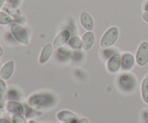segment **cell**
I'll return each mask as SVG.
<instances>
[{
    "label": "cell",
    "mask_w": 148,
    "mask_h": 123,
    "mask_svg": "<svg viewBox=\"0 0 148 123\" xmlns=\"http://www.w3.org/2000/svg\"><path fill=\"white\" fill-rule=\"evenodd\" d=\"M53 50V45H51V43H47L46 45H45L43 47V48H42L41 52L40 53V56H39L38 63L40 64H44V63H46L49 60L51 56Z\"/></svg>",
    "instance_id": "cell-11"
},
{
    "label": "cell",
    "mask_w": 148,
    "mask_h": 123,
    "mask_svg": "<svg viewBox=\"0 0 148 123\" xmlns=\"http://www.w3.org/2000/svg\"><path fill=\"white\" fill-rule=\"evenodd\" d=\"M79 22L85 30L91 31L94 27V22L92 17L87 12H82L79 16Z\"/></svg>",
    "instance_id": "cell-9"
},
{
    "label": "cell",
    "mask_w": 148,
    "mask_h": 123,
    "mask_svg": "<svg viewBox=\"0 0 148 123\" xmlns=\"http://www.w3.org/2000/svg\"><path fill=\"white\" fill-rule=\"evenodd\" d=\"M58 120L64 123H73L77 122V115L71 111L62 110L56 115Z\"/></svg>",
    "instance_id": "cell-10"
},
{
    "label": "cell",
    "mask_w": 148,
    "mask_h": 123,
    "mask_svg": "<svg viewBox=\"0 0 148 123\" xmlns=\"http://www.w3.org/2000/svg\"><path fill=\"white\" fill-rule=\"evenodd\" d=\"M143 19L145 22L148 23V11L145 12L143 14Z\"/></svg>",
    "instance_id": "cell-20"
},
{
    "label": "cell",
    "mask_w": 148,
    "mask_h": 123,
    "mask_svg": "<svg viewBox=\"0 0 148 123\" xmlns=\"http://www.w3.org/2000/svg\"><path fill=\"white\" fill-rule=\"evenodd\" d=\"M145 11H148V4H146L145 7Z\"/></svg>",
    "instance_id": "cell-22"
},
{
    "label": "cell",
    "mask_w": 148,
    "mask_h": 123,
    "mask_svg": "<svg viewBox=\"0 0 148 123\" xmlns=\"http://www.w3.org/2000/svg\"><path fill=\"white\" fill-rule=\"evenodd\" d=\"M135 58L130 53H125L121 56V69L125 71H131L134 68L135 63Z\"/></svg>",
    "instance_id": "cell-8"
},
{
    "label": "cell",
    "mask_w": 148,
    "mask_h": 123,
    "mask_svg": "<svg viewBox=\"0 0 148 123\" xmlns=\"http://www.w3.org/2000/svg\"><path fill=\"white\" fill-rule=\"evenodd\" d=\"M143 117L145 122L148 123V110H145L144 112H143Z\"/></svg>",
    "instance_id": "cell-19"
},
{
    "label": "cell",
    "mask_w": 148,
    "mask_h": 123,
    "mask_svg": "<svg viewBox=\"0 0 148 123\" xmlns=\"http://www.w3.org/2000/svg\"><path fill=\"white\" fill-rule=\"evenodd\" d=\"M13 68H14V63L13 61H10L7 63H6L5 66L3 68L1 71V76L4 79H7L11 76L12 73L13 72Z\"/></svg>",
    "instance_id": "cell-15"
},
{
    "label": "cell",
    "mask_w": 148,
    "mask_h": 123,
    "mask_svg": "<svg viewBox=\"0 0 148 123\" xmlns=\"http://www.w3.org/2000/svg\"><path fill=\"white\" fill-rule=\"evenodd\" d=\"M82 48L84 50H89L95 42V36L92 31H88L82 37Z\"/></svg>",
    "instance_id": "cell-12"
},
{
    "label": "cell",
    "mask_w": 148,
    "mask_h": 123,
    "mask_svg": "<svg viewBox=\"0 0 148 123\" xmlns=\"http://www.w3.org/2000/svg\"><path fill=\"white\" fill-rule=\"evenodd\" d=\"M69 38H70V33L69 32V30H64L61 31L53 40V50H58L59 48L64 46L69 41Z\"/></svg>",
    "instance_id": "cell-7"
},
{
    "label": "cell",
    "mask_w": 148,
    "mask_h": 123,
    "mask_svg": "<svg viewBox=\"0 0 148 123\" xmlns=\"http://www.w3.org/2000/svg\"><path fill=\"white\" fill-rule=\"evenodd\" d=\"M68 45L72 50H80L82 48V40L77 36H73L69 38Z\"/></svg>",
    "instance_id": "cell-14"
},
{
    "label": "cell",
    "mask_w": 148,
    "mask_h": 123,
    "mask_svg": "<svg viewBox=\"0 0 148 123\" xmlns=\"http://www.w3.org/2000/svg\"><path fill=\"white\" fill-rule=\"evenodd\" d=\"M27 103L36 109H46L53 106L56 102V98L50 93H35L27 99Z\"/></svg>",
    "instance_id": "cell-1"
},
{
    "label": "cell",
    "mask_w": 148,
    "mask_h": 123,
    "mask_svg": "<svg viewBox=\"0 0 148 123\" xmlns=\"http://www.w3.org/2000/svg\"><path fill=\"white\" fill-rule=\"evenodd\" d=\"M29 123H36V122H35L34 120H30V122H29Z\"/></svg>",
    "instance_id": "cell-24"
},
{
    "label": "cell",
    "mask_w": 148,
    "mask_h": 123,
    "mask_svg": "<svg viewBox=\"0 0 148 123\" xmlns=\"http://www.w3.org/2000/svg\"><path fill=\"white\" fill-rule=\"evenodd\" d=\"M119 88L125 93L134 92L137 86V79L134 75L130 73H122L117 79Z\"/></svg>",
    "instance_id": "cell-2"
},
{
    "label": "cell",
    "mask_w": 148,
    "mask_h": 123,
    "mask_svg": "<svg viewBox=\"0 0 148 123\" xmlns=\"http://www.w3.org/2000/svg\"><path fill=\"white\" fill-rule=\"evenodd\" d=\"M76 123H89L88 122V120L87 118H81L80 120H79L78 121H77Z\"/></svg>",
    "instance_id": "cell-21"
},
{
    "label": "cell",
    "mask_w": 148,
    "mask_h": 123,
    "mask_svg": "<svg viewBox=\"0 0 148 123\" xmlns=\"http://www.w3.org/2000/svg\"><path fill=\"white\" fill-rule=\"evenodd\" d=\"M141 96L143 102L148 105V76L143 79L141 84Z\"/></svg>",
    "instance_id": "cell-13"
},
{
    "label": "cell",
    "mask_w": 148,
    "mask_h": 123,
    "mask_svg": "<svg viewBox=\"0 0 148 123\" xmlns=\"http://www.w3.org/2000/svg\"><path fill=\"white\" fill-rule=\"evenodd\" d=\"M11 22V18L4 12H0V23L1 24H7Z\"/></svg>",
    "instance_id": "cell-17"
},
{
    "label": "cell",
    "mask_w": 148,
    "mask_h": 123,
    "mask_svg": "<svg viewBox=\"0 0 148 123\" xmlns=\"http://www.w3.org/2000/svg\"><path fill=\"white\" fill-rule=\"evenodd\" d=\"M2 2H3V0H0V7H1V4H2Z\"/></svg>",
    "instance_id": "cell-23"
},
{
    "label": "cell",
    "mask_w": 148,
    "mask_h": 123,
    "mask_svg": "<svg viewBox=\"0 0 148 123\" xmlns=\"http://www.w3.org/2000/svg\"><path fill=\"white\" fill-rule=\"evenodd\" d=\"M8 109L10 112L15 114H21L23 112V107L18 102H12L8 104Z\"/></svg>",
    "instance_id": "cell-16"
},
{
    "label": "cell",
    "mask_w": 148,
    "mask_h": 123,
    "mask_svg": "<svg viewBox=\"0 0 148 123\" xmlns=\"http://www.w3.org/2000/svg\"><path fill=\"white\" fill-rule=\"evenodd\" d=\"M106 70L110 73H116L121 69V56L119 53H114L107 60Z\"/></svg>",
    "instance_id": "cell-6"
},
{
    "label": "cell",
    "mask_w": 148,
    "mask_h": 123,
    "mask_svg": "<svg viewBox=\"0 0 148 123\" xmlns=\"http://www.w3.org/2000/svg\"><path fill=\"white\" fill-rule=\"evenodd\" d=\"M12 120L13 123H26V121L24 119V118L20 115H16L13 118Z\"/></svg>",
    "instance_id": "cell-18"
},
{
    "label": "cell",
    "mask_w": 148,
    "mask_h": 123,
    "mask_svg": "<svg viewBox=\"0 0 148 123\" xmlns=\"http://www.w3.org/2000/svg\"><path fill=\"white\" fill-rule=\"evenodd\" d=\"M11 30L13 35L19 43L23 45L28 44L29 37L26 30L17 24H12L11 25Z\"/></svg>",
    "instance_id": "cell-5"
},
{
    "label": "cell",
    "mask_w": 148,
    "mask_h": 123,
    "mask_svg": "<svg viewBox=\"0 0 148 123\" xmlns=\"http://www.w3.org/2000/svg\"><path fill=\"white\" fill-rule=\"evenodd\" d=\"M119 30L116 27H111L105 32L100 40V46L102 48H109L117 41Z\"/></svg>",
    "instance_id": "cell-3"
},
{
    "label": "cell",
    "mask_w": 148,
    "mask_h": 123,
    "mask_svg": "<svg viewBox=\"0 0 148 123\" xmlns=\"http://www.w3.org/2000/svg\"><path fill=\"white\" fill-rule=\"evenodd\" d=\"M135 60L139 66H145L148 63V43L143 41L139 46L135 56Z\"/></svg>",
    "instance_id": "cell-4"
}]
</instances>
